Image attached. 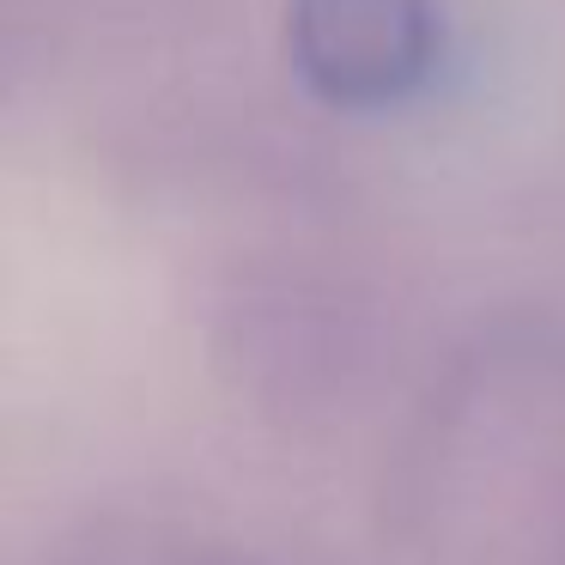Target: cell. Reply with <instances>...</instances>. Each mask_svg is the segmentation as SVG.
Masks as SVG:
<instances>
[{
	"instance_id": "cell-1",
	"label": "cell",
	"mask_w": 565,
	"mask_h": 565,
	"mask_svg": "<svg viewBox=\"0 0 565 565\" xmlns=\"http://www.w3.org/2000/svg\"><path fill=\"white\" fill-rule=\"evenodd\" d=\"M286 50L310 92L334 104H395L438 74V0H286Z\"/></svg>"
}]
</instances>
